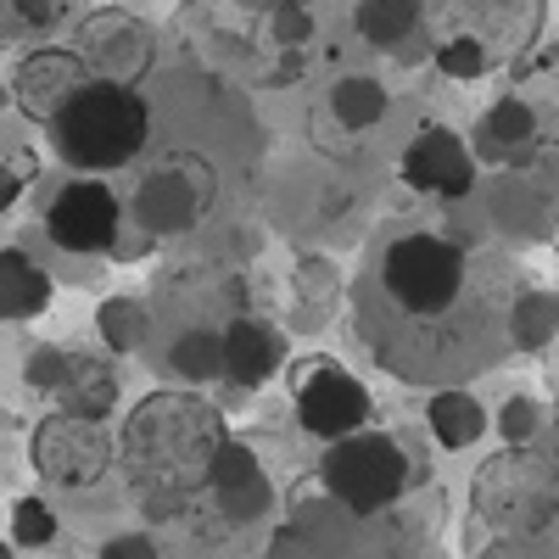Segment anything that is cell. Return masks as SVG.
I'll use <instances>...</instances> for the list:
<instances>
[{
    "instance_id": "cell-31",
    "label": "cell",
    "mask_w": 559,
    "mask_h": 559,
    "mask_svg": "<svg viewBox=\"0 0 559 559\" xmlns=\"http://www.w3.org/2000/svg\"><path fill=\"white\" fill-rule=\"evenodd\" d=\"M102 554H107V559H152V554H157V537H152V532L107 537V543H102Z\"/></svg>"
},
{
    "instance_id": "cell-34",
    "label": "cell",
    "mask_w": 559,
    "mask_h": 559,
    "mask_svg": "<svg viewBox=\"0 0 559 559\" xmlns=\"http://www.w3.org/2000/svg\"><path fill=\"white\" fill-rule=\"evenodd\" d=\"M12 548H17V543H12V537H0V559H7V554H12Z\"/></svg>"
},
{
    "instance_id": "cell-15",
    "label": "cell",
    "mask_w": 559,
    "mask_h": 559,
    "mask_svg": "<svg viewBox=\"0 0 559 559\" xmlns=\"http://www.w3.org/2000/svg\"><path fill=\"white\" fill-rule=\"evenodd\" d=\"M51 292H57V280L45 274L23 247H0V319H39L45 308H51Z\"/></svg>"
},
{
    "instance_id": "cell-7",
    "label": "cell",
    "mask_w": 559,
    "mask_h": 559,
    "mask_svg": "<svg viewBox=\"0 0 559 559\" xmlns=\"http://www.w3.org/2000/svg\"><path fill=\"white\" fill-rule=\"evenodd\" d=\"M118 229H123V202L112 197V185H102V174L68 179L62 191L45 202V236H51V247H62L73 258L112 252Z\"/></svg>"
},
{
    "instance_id": "cell-21",
    "label": "cell",
    "mask_w": 559,
    "mask_h": 559,
    "mask_svg": "<svg viewBox=\"0 0 559 559\" xmlns=\"http://www.w3.org/2000/svg\"><path fill=\"white\" fill-rule=\"evenodd\" d=\"M96 336L107 353H140L152 336V308L140 297H107L96 308Z\"/></svg>"
},
{
    "instance_id": "cell-29",
    "label": "cell",
    "mask_w": 559,
    "mask_h": 559,
    "mask_svg": "<svg viewBox=\"0 0 559 559\" xmlns=\"http://www.w3.org/2000/svg\"><path fill=\"white\" fill-rule=\"evenodd\" d=\"M68 364H73V353H62V347H34V353L23 358V381H28L34 392H57L62 376H68Z\"/></svg>"
},
{
    "instance_id": "cell-9",
    "label": "cell",
    "mask_w": 559,
    "mask_h": 559,
    "mask_svg": "<svg viewBox=\"0 0 559 559\" xmlns=\"http://www.w3.org/2000/svg\"><path fill=\"white\" fill-rule=\"evenodd\" d=\"M73 51L90 62V73L140 84V79L152 73V62H157V39H152V28L140 23L134 12H123V7H102V12H90V17L79 23Z\"/></svg>"
},
{
    "instance_id": "cell-17",
    "label": "cell",
    "mask_w": 559,
    "mask_h": 559,
    "mask_svg": "<svg viewBox=\"0 0 559 559\" xmlns=\"http://www.w3.org/2000/svg\"><path fill=\"white\" fill-rule=\"evenodd\" d=\"M487 218L503 229V236H543L548 229V202L532 179H515L503 174L492 185V202H487Z\"/></svg>"
},
{
    "instance_id": "cell-18",
    "label": "cell",
    "mask_w": 559,
    "mask_h": 559,
    "mask_svg": "<svg viewBox=\"0 0 559 559\" xmlns=\"http://www.w3.org/2000/svg\"><path fill=\"white\" fill-rule=\"evenodd\" d=\"M324 107H331V118L342 129H376L386 112H392V96H386V84L381 79H369V73H342L331 84V96H324Z\"/></svg>"
},
{
    "instance_id": "cell-28",
    "label": "cell",
    "mask_w": 559,
    "mask_h": 559,
    "mask_svg": "<svg viewBox=\"0 0 559 559\" xmlns=\"http://www.w3.org/2000/svg\"><path fill=\"white\" fill-rule=\"evenodd\" d=\"M269 39L286 45V51L308 45V39H313V12H308V0H280V7H269Z\"/></svg>"
},
{
    "instance_id": "cell-14",
    "label": "cell",
    "mask_w": 559,
    "mask_h": 559,
    "mask_svg": "<svg viewBox=\"0 0 559 559\" xmlns=\"http://www.w3.org/2000/svg\"><path fill=\"white\" fill-rule=\"evenodd\" d=\"M426 431H431L437 448L464 453V448H476V442L492 431V414H487V403H481L476 392L442 386V392H431V403H426Z\"/></svg>"
},
{
    "instance_id": "cell-8",
    "label": "cell",
    "mask_w": 559,
    "mask_h": 559,
    "mask_svg": "<svg viewBox=\"0 0 559 559\" xmlns=\"http://www.w3.org/2000/svg\"><path fill=\"white\" fill-rule=\"evenodd\" d=\"M297 419H302V431L319 437V442H336L347 431H364L369 426V392L364 381L353 376V369L331 364V358H313L297 369Z\"/></svg>"
},
{
    "instance_id": "cell-12",
    "label": "cell",
    "mask_w": 559,
    "mask_h": 559,
    "mask_svg": "<svg viewBox=\"0 0 559 559\" xmlns=\"http://www.w3.org/2000/svg\"><path fill=\"white\" fill-rule=\"evenodd\" d=\"M207 498L224 515V526H258L274 509V481L247 442H224L213 459V476H207Z\"/></svg>"
},
{
    "instance_id": "cell-10",
    "label": "cell",
    "mask_w": 559,
    "mask_h": 559,
    "mask_svg": "<svg viewBox=\"0 0 559 559\" xmlns=\"http://www.w3.org/2000/svg\"><path fill=\"white\" fill-rule=\"evenodd\" d=\"M403 185L414 197L464 202L476 191V157L448 123H426V129H414V140L403 146Z\"/></svg>"
},
{
    "instance_id": "cell-23",
    "label": "cell",
    "mask_w": 559,
    "mask_h": 559,
    "mask_svg": "<svg viewBox=\"0 0 559 559\" xmlns=\"http://www.w3.org/2000/svg\"><path fill=\"white\" fill-rule=\"evenodd\" d=\"M168 369L191 386H207L224 376V331H185L168 347Z\"/></svg>"
},
{
    "instance_id": "cell-6",
    "label": "cell",
    "mask_w": 559,
    "mask_h": 559,
    "mask_svg": "<svg viewBox=\"0 0 559 559\" xmlns=\"http://www.w3.org/2000/svg\"><path fill=\"white\" fill-rule=\"evenodd\" d=\"M28 459H34V471L51 481V487L84 492V487H96L112 471L118 442H112V431L102 426V419L57 408L51 419H39V431L28 442Z\"/></svg>"
},
{
    "instance_id": "cell-35",
    "label": "cell",
    "mask_w": 559,
    "mask_h": 559,
    "mask_svg": "<svg viewBox=\"0 0 559 559\" xmlns=\"http://www.w3.org/2000/svg\"><path fill=\"white\" fill-rule=\"evenodd\" d=\"M247 7H280V0H247Z\"/></svg>"
},
{
    "instance_id": "cell-16",
    "label": "cell",
    "mask_w": 559,
    "mask_h": 559,
    "mask_svg": "<svg viewBox=\"0 0 559 559\" xmlns=\"http://www.w3.org/2000/svg\"><path fill=\"white\" fill-rule=\"evenodd\" d=\"M57 403L68 414H90V419H107L118 408V369L107 358H73L68 376L57 386Z\"/></svg>"
},
{
    "instance_id": "cell-25",
    "label": "cell",
    "mask_w": 559,
    "mask_h": 559,
    "mask_svg": "<svg viewBox=\"0 0 559 559\" xmlns=\"http://www.w3.org/2000/svg\"><path fill=\"white\" fill-rule=\"evenodd\" d=\"M7 515H12V543H17V548H51L57 532H62L45 498H17Z\"/></svg>"
},
{
    "instance_id": "cell-13",
    "label": "cell",
    "mask_w": 559,
    "mask_h": 559,
    "mask_svg": "<svg viewBox=\"0 0 559 559\" xmlns=\"http://www.w3.org/2000/svg\"><path fill=\"white\" fill-rule=\"evenodd\" d=\"M286 364V336L274 331L269 319L258 313H236L224 324V381H236V386H263L274 369Z\"/></svg>"
},
{
    "instance_id": "cell-32",
    "label": "cell",
    "mask_w": 559,
    "mask_h": 559,
    "mask_svg": "<svg viewBox=\"0 0 559 559\" xmlns=\"http://www.w3.org/2000/svg\"><path fill=\"white\" fill-rule=\"evenodd\" d=\"M12 12L23 28H51L57 12H62V0H12Z\"/></svg>"
},
{
    "instance_id": "cell-24",
    "label": "cell",
    "mask_w": 559,
    "mask_h": 559,
    "mask_svg": "<svg viewBox=\"0 0 559 559\" xmlns=\"http://www.w3.org/2000/svg\"><path fill=\"white\" fill-rule=\"evenodd\" d=\"M481 140H487V146H498V152L532 146V140H537V112H532V102H521V96L492 102V112H487V123H481Z\"/></svg>"
},
{
    "instance_id": "cell-1",
    "label": "cell",
    "mask_w": 559,
    "mask_h": 559,
    "mask_svg": "<svg viewBox=\"0 0 559 559\" xmlns=\"http://www.w3.org/2000/svg\"><path fill=\"white\" fill-rule=\"evenodd\" d=\"M224 442H229L224 414L202 392H152L129 408L118 459L134 476V487H168L197 498Z\"/></svg>"
},
{
    "instance_id": "cell-3",
    "label": "cell",
    "mask_w": 559,
    "mask_h": 559,
    "mask_svg": "<svg viewBox=\"0 0 559 559\" xmlns=\"http://www.w3.org/2000/svg\"><path fill=\"white\" fill-rule=\"evenodd\" d=\"M376 286L403 319H442L471 292V263H464V247L442 229H408L381 252Z\"/></svg>"
},
{
    "instance_id": "cell-20",
    "label": "cell",
    "mask_w": 559,
    "mask_h": 559,
    "mask_svg": "<svg viewBox=\"0 0 559 559\" xmlns=\"http://www.w3.org/2000/svg\"><path fill=\"white\" fill-rule=\"evenodd\" d=\"M358 39L376 45V51H403L419 34V0H358Z\"/></svg>"
},
{
    "instance_id": "cell-11",
    "label": "cell",
    "mask_w": 559,
    "mask_h": 559,
    "mask_svg": "<svg viewBox=\"0 0 559 559\" xmlns=\"http://www.w3.org/2000/svg\"><path fill=\"white\" fill-rule=\"evenodd\" d=\"M90 79V62L79 51H62V45H39L28 51L17 68H12V102H17V118L28 123H51L57 107L73 96V90Z\"/></svg>"
},
{
    "instance_id": "cell-30",
    "label": "cell",
    "mask_w": 559,
    "mask_h": 559,
    "mask_svg": "<svg viewBox=\"0 0 559 559\" xmlns=\"http://www.w3.org/2000/svg\"><path fill=\"white\" fill-rule=\"evenodd\" d=\"M140 492V509H146V521H179L191 492H168V487H134Z\"/></svg>"
},
{
    "instance_id": "cell-5",
    "label": "cell",
    "mask_w": 559,
    "mask_h": 559,
    "mask_svg": "<svg viewBox=\"0 0 559 559\" xmlns=\"http://www.w3.org/2000/svg\"><path fill=\"white\" fill-rule=\"evenodd\" d=\"M213 197H218V174L207 157H163L157 168H146L134 191V224L146 229V236H185V229H197L207 213H213Z\"/></svg>"
},
{
    "instance_id": "cell-4",
    "label": "cell",
    "mask_w": 559,
    "mask_h": 559,
    "mask_svg": "<svg viewBox=\"0 0 559 559\" xmlns=\"http://www.w3.org/2000/svg\"><path fill=\"white\" fill-rule=\"evenodd\" d=\"M319 481L347 515H381L408 487V453L392 431H347L324 442Z\"/></svg>"
},
{
    "instance_id": "cell-19",
    "label": "cell",
    "mask_w": 559,
    "mask_h": 559,
    "mask_svg": "<svg viewBox=\"0 0 559 559\" xmlns=\"http://www.w3.org/2000/svg\"><path fill=\"white\" fill-rule=\"evenodd\" d=\"M292 302H297V319L319 324V319H331L336 302H342V274L331 258H319V252H302L292 263Z\"/></svg>"
},
{
    "instance_id": "cell-33",
    "label": "cell",
    "mask_w": 559,
    "mask_h": 559,
    "mask_svg": "<svg viewBox=\"0 0 559 559\" xmlns=\"http://www.w3.org/2000/svg\"><path fill=\"white\" fill-rule=\"evenodd\" d=\"M23 185H28V174H23L17 163H7V157H0V218H7V213L23 202Z\"/></svg>"
},
{
    "instance_id": "cell-22",
    "label": "cell",
    "mask_w": 559,
    "mask_h": 559,
    "mask_svg": "<svg viewBox=\"0 0 559 559\" xmlns=\"http://www.w3.org/2000/svg\"><path fill=\"white\" fill-rule=\"evenodd\" d=\"M509 342L521 353H543L548 342H559V297L554 292H521L509 308Z\"/></svg>"
},
{
    "instance_id": "cell-2",
    "label": "cell",
    "mask_w": 559,
    "mask_h": 559,
    "mask_svg": "<svg viewBox=\"0 0 559 559\" xmlns=\"http://www.w3.org/2000/svg\"><path fill=\"white\" fill-rule=\"evenodd\" d=\"M45 129H51V146H57V157L68 168H79V174H118V168H129L140 152H146L152 107H146V96H140V84L90 73L57 107V118Z\"/></svg>"
},
{
    "instance_id": "cell-26",
    "label": "cell",
    "mask_w": 559,
    "mask_h": 559,
    "mask_svg": "<svg viewBox=\"0 0 559 559\" xmlns=\"http://www.w3.org/2000/svg\"><path fill=\"white\" fill-rule=\"evenodd\" d=\"M437 68H442V79H453V84H476V79L487 73V45L471 39V34H453V39L437 45Z\"/></svg>"
},
{
    "instance_id": "cell-27",
    "label": "cell",
    "mask_w": 559,
    "mask_h": 559,
    "mask_svg": "<svg viewBox=\"0 0 559 559\" xmlns=\"http://www.w3.org/2000/svg\"><path fill=\"white\" fill-rule=\"evenodd\" d=\"M492 431H498L509 448H526V442L543 431V403H537V397H509V403L498 408V419H492Z\"/></svg>"
}]
</instances>
